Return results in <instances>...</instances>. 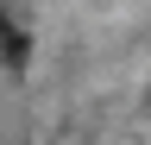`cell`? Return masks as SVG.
<instances>
[{
    "label": "cell",
    "mask_w": 151,
    "mask_h": 145,
    "mask_svg": "<svg viewBox=\"0 0 151 145\" xmlns=\"http://www.w3.org/2000/svg\"><path fill=\"white\" fill-rule=\"evenodd\" d=\"M0 57H6L13 69H25V32H19L6 13H0Z\"/></svg>",
    "instance_id": "obj_1"
}]
</instances>
